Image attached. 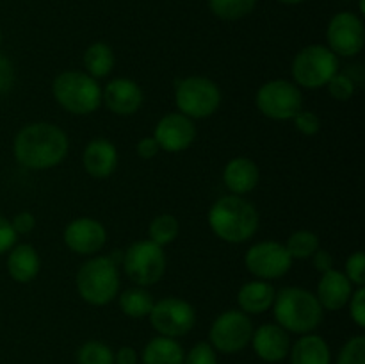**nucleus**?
Listing matches in <instances>:
<instances>
[{"label":"nucleus","instance_id":"nucleus-42","mask_svg":"<svg viewBox=\"0 0 365 364\" xmlns=\"http://www.w3.org/2000/svg\"><path fill=\"white\" fill-rule=\"evenodd\" d=\"M138 352L132 346H121L118 352H114V364H138Z\"/></svg>","mask_w":365,"mask_h":364},{"label":"nucleus","instance_id":"nucleus-27","mask_svg":"<svg viewBox=\"0 0 365 364\" xmlns=\"http://www.w3.org/2000/svg\"><path fill=\"white\" fill-rule=\"evenodd\" d=\"M180 234V223L173 214H159L150 221L148 239L159 246L171 245Z\"/></svg>","mask_w":365,"mask_h":364},{"label":"nucleus","instance_id":"nucleus-7","mask_svg":"<svg viewBox=\"0 0 365 364\" xmlns=\"http://www.w3.org/2000/svg\"><path fill=\"white\" fill-rule=\"evenodd\" d=\"M339 71V57L328 46L309 45L292 61V79L296 86L309 89L323 88Z\"/></svg>","mask_w":365,"mask_h":364},{"label":"nucleus","instance_id":"nucleus-33","mask_svg":"<svg viewBox=\"0 0 365 364\" xmlns=\"http://www.w3.org/2000/svg\"><path fill=\"white\" fill-rule=\"evenodd\" d=\"M344 275L349 278L353 285L364 288L365 284V256L362 250H356L346 259Z\"/></svg>","mask_w":365,"mask_h":364},{"label":"nucleus","instance_id":"nucleus-22","mask_svg":"<svg viewBox=\"0 0 365 364\" xmlns=\"http://www.w3.org/2000/svg\"><path fill=\"white\" fill-rule=\"evenodd\" d=\"M291 364H331V350L327 339L317 334H303L289 350Z\"/></svg>","mask_w":365,"mask_h":364},{"label":"nucleus","instance_id":"nucleus-29","mask_svg":"<svg viewBox=\"0 0 365 364\" xmlns=\"http://www.w3.org/2000/svg\"><path fill=\"white\" fill-rule=\"evenodd\" d=\"M257 0H209V7L217 18L227 21L241 20L255 7Z\"/></svg>","mask_w":365,"mask_h":364},{"label":"nucleus","instance_id":"nucleus-3","mask_svg":"<svg viewBox=\"0 0 365 364\" xmlns=\"http://www.w3.org/2000/svg\"><path fill=\"white\" fill-rule=\"evenodd\" d=\"M273 314L277 323L292 334H310L323 321V307L316 295L303 288H284L274 295Z\"/></svg>","mask_w":365,"mask_h":364},{"label":"nucleus","instance_id":"nucleus-2","mask_svg":"<svg viewBox=\"0 0 365 364\" xmlns=\"http://www.w3.org/2000/svg\"><path fill=\"white\" fill-rule=\"evenodd\" d=\"M209 227L225 243L241 245L250 241L259 228V213L250 200L241 195L220 196L207 214Z\"/></svg>","mask_w":365,"mask_h":364},{"label":"nucleus","instance_id":"nucleus-16","mask_svg":"<svg viewBox=\"0 0 365 364\" xmlns=\"http://www.w3.org/2000/svg\"><path fill=\"white\" fill-rule=\"evenodd\" d=\"M143 100H145V95H143L141 86L127 77L113 79L102 91V102L110 113L118 116L135 114L141 109Z\"/></svg>","mask_w":365,"mask_h":364},{"label":"nucleus","instance_id":"nucleus-34","mask_svg":"<svg viewBox=\"0 0 365 364\" xmlns=\"http://www.w3.org/2000/svg\"><path fill=\"white\" fill-rule=\"evenodd\" d=\"M184 364H217V353L209 341H200L185 353Z\"/></svg>","mask_w":365,"mask_h":364},{"label":"nucleus","instance_id":"nucleus-35","mask_svg":"<svg viewBox=\"0 0 365 364\" xmlns=\"http://www.w3.org/2000/svg\"><path fill=\"white\" fill-rule=\"evenodd\" d=\"M292 120H294V127L305 136H316L321 131V120L314 111L302 109Z\"/></svg>","mask_w":365,"mask_h":364},{"label":"nucleus","instance_id":"nucleus-15","mask_svg":"<svg viewBox=\"0 0 365 364\" xmlns=\"http://www.w3.org/2000/svg\"><path fill=\"white\" fill-rule=\"evenodd\" d=\"M107 231L95 218H77L64 228V245L78 256H95L103 248Z\"/></svg>","mask_w":365,"mask_h":364},{"label":"nucleus","instance_id":"nucleus-20","mask_svg":"<svg viewBox=\"0 0 365 364\" xmlns=\"http://www.w3.org/2000/svg\"><path fill=\"white\" fill-rule=\"evenodd\" d=\"M260 171L255 161L248 157H234L223 170V182L232 195H246L259 184Z\"/></svg>","mask_w":365,"mask_h":364},{"label":"nucleus","instance_id":"nucleus-12","mask_svg":"<svg viewBox=\"0 0 365 364\" xmlns=\"http://www.w3.org/2000/svg\"><path fill=\"white\" fill-rule=\"evenodd\" d=\"M245 266L259 280H274L291 270L292 257L282 243L260 241L250 246L245 256Z\"/></svg>","mask_w":365,"mask_h":364},{"label":"nucleus","instance_id":"nucleus-37","mask_svg":"<svg viewBox=\"0 0 365 364\" xmlns=\"http://www.w3.org/2000/svg\"><path fill=\"white\" fill-rule=\"evenodd\" d=\"M16 238L18 234L14 232L11 221L0 214V256H2V253H7L14 245H16Z\"/></svg>","mask_w":365,"mask_h":364},{"label":"nucleus","instance_id":"nucleus-10","mask_svg":"<svg viewBox=\"0 0 365 364\" xmlns=\"http://www.w3.org/2000/svg\"><path fill=\"white\" fill-rule=\"evenodd\" d=\"M255 327L252 318L237 309H228L214 320L209 330V343L216 352L239 353L250 345Z\"/></svg>","mask_w":365,"mask_h":364},{"label":"nucleus","instance_id":"nucleus-14","mask_svg":"<svg viewBox=\"0 0 365 364\" xmlns=\"http://www.w3.org/2000/svg\"><path fill=\"white\" fill-rule=\"evenodd\" d=\"M153 138L159 143L160 150L170 153L184 152L196 139L195 121L182 113H170L155 125Z\"/></svg>","mask_w":365,"mask_h":364},{"label":"nucleus","instance_id":"nucleus-36","mask_svg":"<svg viewBox=\"0 0 365 364\" xmlns=\"http://www.w3.org/2000/svg\"><path fill=\"white\" fill-rule=\"evenodd\" d=\"M349 305V316L351 320L359 325L360 328L365 327V289L356 288L351 293V298L348 302Z\"/></svg>","mask_w":365,"mask_h":364},{"label":"nucleus","instance_id":"nucleus-44","mask_svg":"<svg viewBox=\"0 0 365 364\" xmlns=\"http://www.w3.org/2000/svg\"><path fill=\"white\" fill-rule=\"evenodd\" d=\"M0 43H2V31H0Z\"/></svg>","mask_w":365,"mask_h":364},{"label":"nucleus","instance_id":"nucleus-40","mask_svg":"<svg viewBox=\"0 0 365 364\" xmlns=\"http://www.w3.org/2000/svg\"><path fill=\"white\" fill-rule=\"evenodd\" d=\"M135 152H138V156L141 157V159H153V157L160 152V146L153 136H146V138H143L141 141L138 143Z\"/></svg>","mask_w":365,"mask_h":364},{"label":"nucleus","instance_id":"nucleus-25","mask_svg":"<svg viewBox=\"0 0 365 364\" xmlns=\"http://www.w3.org/2000/svg\"><path fill=\"white\" fill-rule=\"evenodd\" d=\"M84 68L86 74L91 75L93 79H103L114 70V57L113 49L103 41H95L86 49L84 52Z\"/></svg>","mask_w":365,"mask_h":364},{"label":"nucleus","instance_id":"nucleus-24","mask_svg":"<svg viewBox=\"0 0 365 364\" xmlns=\"http://www.w3.org/2000/svg\"><path fill=\"white\" fill-rule=\"evenodd\" d=\"M185 352L180 343L166 335H155L145 345L143 364H184Z\"/></svg>","mask_w":365,"mask_h":364},{"label":"nucleus","instance_id":"nucleus-23","mask_svg":"<svg viewBox=\"0 0 365 364\" xmlns=\"http://www.w3.org/2000/svg\"><path fill=\"white\" fill-rule=\"evenodd\" d=\"M277 291L267 280H252L241 285L237 293L239 310L250 314H262L271 309Z\"/></svg>","mask_w":365,"mask_h":364},{"label":"nucleus","instance_id":"nucleus-41","mask_svg":"<svg viewBox=\"0 0 365 364\" xmlns=\"http://www.w3.org/2000/svg\"><path fill=\"white\" fill-rule=\"evenodd\" d=\"M312 259H314V268H316L319 273L334 270V256H331L328 250L319 248L316 253H314Z\"/></svg>","mask_w":365,"mask_h":364},{"label":"nucleus","instance_id":"nucleus-8","mask_svg":"<svg viewBox=\"0 0 365 364\" xmlns=\"http://www.w3.org/2000/svg\"><path fill=\"white\" fill-rule=\"evenodd\" d=\"M123 270L135 285L148 288L166 273V253L150 239L135 241L123 252Z\"/></svg>","mask_w":365,"mask_h":364},{"label":"nucleus","instance_id":"nucleus-13","mask_svg":"<svg viewBox=\"0 0 365 364\" xmlns=\"http://www.w3.org/2000/svg\"><path fill=\"white\" fill-rule=\"evenodd\" d=\"M327 39L328 49L337 57H355L365 41L362 18L349 11L337 13L328 24Z\"/></svg>","mask_w":365,"mask_h":364},{"label":"nucleus","instance_id":"nucleus-9","mask_svg":"<svg viewBox=\"0 0 365 364\" xmlns=\"http://www.w3.org/2000/svg\"><path fill=\"white\" fill-rule=\"evenodd\" d=\"M257 109L271 120H292L303 109L299 86L287 79H273L262 84L255 96Z\"/></svg>","mask_w":365,"mask_h":364},{"label":"nucleus","instance_id":"nucleus-26","mask_svg":"<svg viewBox=\"0 0 365 364\" xmlns=\"http://www.w3.org/2000/svg\"><path fill=\"white\" fill-rule=\"evenodd\" d=\"M118 302H120V309L125 316L145 318L150 314L155 300H153L152 293L146 291V288L135 285V288H128L121 295H118Z\"/></svg>","mask_w":365,"mask_h":364},{"label":"nucleus","instance_id":"nucleus-1","mask_svg":"<svg viewBox=\"0 0 365 364\" xmlns=\"http://www.w3.org/2000/svg\"><path fill=\"white\" fill-rule=\"evenodd\" d=\"M70 150L66 132L50 121H34L18 131L13 153L18 164L29 170H50L63 163Z\"/></svg>","mask_w":365,"mask_h":364},{"label":"nucleus","instance_id":"nucleus-32","mask_svg":"<svg viewBox=\"0 0 365 364\" xmlns=\"http://www.w3.org/2000/svg\"><path fill=\"white\" fill-rule=\"evenodd\" d=\"M328 93H330L331 98L339 100V102H346V100H351L353 95L356 91V84L353 82V79L349 75H346L344 71H337L334 77L330 79V82L327 84Z\"/></svg>","mask_w":365,"mask_h":364},{"label":"nucleus","instance_id":"nucleus-38","mask_svg":"<svg viewBox=\"0 0 365 364\" xmlns=\"http://www.w3.org/2000/svg\"><path fill=\"white\" fill-rule=\"evenodd\" d=\"M14 82L13 63L4 54H0V96L6 95Z\"/></svg>","mask_w":365,"mask_h":364},{"label":"nucleus","instance_id":"nucleus-21","mask_svg":"<svg viewBox=\"0 0 365 364\" xmlns=\"http://www.w3.org/2000/svg\"><path fill=\"white\" fill-rule=\"evenodd\" d=\"M39 270H41V259H39V253L34 246L21 243V245H14L9 250L7 273L14 282L27 284L32 278L38 277Z\"/></svg>","mask_w":365,"mask_h":364},{"label":"nucleus","instance_id":"nucleus-5","mask_svg":"<svg viewBox=\"0 0 365 364\" xmlns=\"http://www.w3.org/2000/svg\"><path fill=\"white\" fill-rule=\"evenodd\" d=\"M52 95L64 111L77 116L95 113L102 106V88L86 71L68 70L57 75L52 82Z\"/></svg>","mask_w":365,"mask_h":364},{"label":"nucleus","instance_id":"nucleus-19","mask_svg":"<svg viewBox=\"0 0 365 364\" xmlns=\"http://www.w3.org/2000/svg\"><path fill=\"white\" fill-rule=\"evenodd\" d=\"M82 164L95 178H106L114 173L118 166V150L109 139L95 138L86 145Z\"/></svg>","mask_w":365,"mask_h":364},{"label":"nucleus","instance_id":"nucleus-18","mask_svg":"<svg viewBox=\"0 0 365 364\" xmlns=\"http://www.w3.org/2000/svg\"><path fill=\"white\" fill-rule=\"evenodd\" d=\"M353 284L346 277L344 271L330 270L321 273L319 284H317L316 298L319 300L321 307L327 310H341L348 305L351 298Z\"/></svg>","mask_w":365,"mask_h":364},{"label":"nucleus","instance_id":"nucleus-31","mask_svg":"<svg viewBox=\"0 0 365 364\" xmlns=\"http://www.w3.org/2000/svg\"><path fill=\"white\" fill-rule=\"evenodd\" d=\"M337 364H365V338L353 335L344 343L337 357Z\"/></svg>","mask_w":365,"mask_h":364},{"label":"nucleus","instance_id":"nucleus-28","mask_svg":"<svg viewBox=\"0 0 365 364\" xmlns=\"http://www.w3.org/2000/svg\"><path fill=\"white\" fill-rule=\"evenodd\" d=\"M285 248L292 259H309L319 250V238L312 231H296L289 236Z\"/></svg>","mask_w":365,"mask_h":364},{"label":"nucleus","instance_id":"nucleus-4","mask_svg":"<svg viewBox=\"0 0 365 364\" xmlns=\"http://www.w3.org/2000/svg\"><path fill=\"white\" fill-rule=\"evenodd\" d=\"M75 285L89 305H107L120 295V270L109 256H95L78 268Z\"/></svg>","mask_w":365,"mask_h":364},{"label":"nucleus","instance_id":"nucleus-43","mask_svg":"<svg viewBox=\"0 0 365 364\" xmlns=\"http://www.w3.org/2000/svg\"><path fill=\"white\" fill-rule=\"evenodd\" d=\"M282 4H287V6H296V4H302L305 2V0H280Z\"/></svg>","mask_w":365,"mask_h":364},{"label":"nucleus","instance_id":"nucleus-11","mask_svg":"<svg viewBox=\"0 0 365 364\" xmlns=\"http://www.w3.org/2000/svg\"><path fill=\"white\" fill-rule=\"evenodd\" d=\"M148 318L159 335L177 339L187 335L195 328L196 310L185 300L177 298V296H166L153 303Z\"/></svg>","mask_w":365,"mask_h":364},{"label":"nucleus","instance_id":"nucleus-6","mask_svg":"<svg viewBox=\"0 0 365 364\" xmlns=\"http://www.w3.org/2000/svg\"><path fill=\"white\" fill-rule=\"evenodd\" d=\"M175 106L191 120L209 118L220 109L221 89L216 82L200 75L180 79L175 82Z\"/></svg>","mask_w":365,"mask_h":364},{"label":"nucleus","instance_id":"nucleus-30","mask_svg":"<svg viewBox=\"0 0 365 364\" xmlns=\"http://www.w3.org/2000/svg\"><path fill=\"white\" fill-rule=\"evenodd\" d=\"M77 364H114V350L102 341H86L77 350Z\"/></svg>","mask_w":365,"mask_h":364},{"label":"nucleus","instance_id":"nucleus-39","mask_svg":"<svg viewBox=\"0 0 365 364\" xmlns=\"http://www.w3.org/2000/svg\"><path fill=\"white\" fill-rule=\"evenodd\" d=\"M11 225H13L16 234H29V232L34 231L36 216L31 211H20L18 214H14V218L11 220Z\"/></svg>","mask_w":365,"mask_h":364},{"label":"nucleus","instance_id":"nucleus-17","mask_svg":"<svg viewBox=\"0 0 365 364\" xmlns=\"http://www.w3.org/2000/svg\"><path fill=\"white\" fill-rule=\"evenodd\" d=\"M250 345L253 346V352L257 353L259 359H262L264 363L274 364L287 359L292 343L289 332L284 330L280 325L264 323L253 330Z\"/></svg>","mask_w":365,"mask_h":364}]
</instances>
